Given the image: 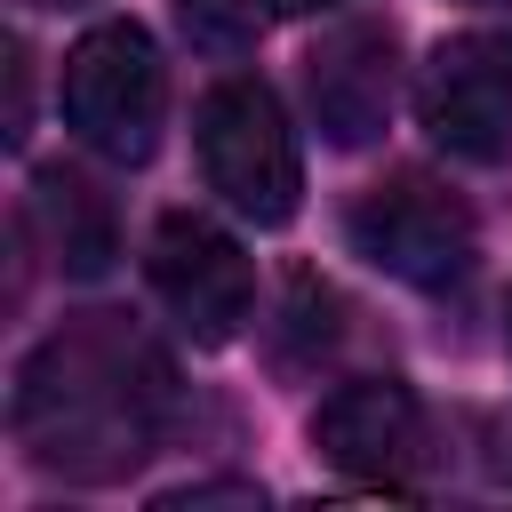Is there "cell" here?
I'll return each mask as SVG.
<instances>
[{"instance_id": "obj_1", "label": "cell", "mask_w": 512, "mask_h": 512, "mask_svg": "<svg viewBox=\"0 0 512 512\" xmlns=\"http://www.w3.org/2000/svg\"><path fill=\"white\" fill-rule=\"evenodd\" d=\"M168 408H176V384L152 336L128 328V312H80L24 352L8 424L24 464H40L48 480L112 488L160 448Z\"/></svg>"}, {"instance_id": "obj_2", "label": "cell", "mask_w": 512, "mask_h": 512, "mask_svg": "<svg viewBox=\"0 0 512 512\" xmlns=\"http://www.w3.org/2000/svg\"><path fill=\"white\" fill-rule=\"evenodd\" d=\"M192 152H200V176L208 192L248 216L256 232H280L296 208H304V152H296V128L280 112V96L256 80V72H224L200 112H192Z\"/></svg>"}, {"instance_id": "obj_3", "label": "cell", "mask_w": 512, "mask_h": 512, "mask_svg": "<svg viewBox=\"0 0 512 512\" xmlns=\"http://www.w3.org/2000/svg\"><path fill=\"white\" fill-rule=\"evenodd\" d=\"M56 96H64V128L88 152L136 168V160H152L160 120H168V64H160V48L136 16H112V24H88L64 48Z\"/></svg>"}, {"instance_id": "obj_4", "label": "cell", "mask_w": 512, "mask_h": 512, "mask_svg": "<svg viewBox=\"0 0 512 512\" xmlns=\"http://www.w3.org/2000/svg\"><path fill=\"white\" fill-rule=\"evenodd\" d=\"M344 232H352V256H368L376 272H392L408 288L464 280L472 272V248H480L472 208L448 184H432V176H384V184H368L352 200Z\"/></svg>"}, {"instance_id": "obj_5", "label": "cell", "mask_w": 512, "mask_h": 512, "mask_svg": "<svg viewBox=\"0 0 512 512\" xmlns=\"http://www.w3.org/2000/svg\"><path fill=\"white\" fill-rule=\"evenodd\" d=\"M144 280L160 296V312L192 336V344H232L256 312V272H248V248L192 216V208H168L152 224V248H144Z\"/></svg>"}, {"instance_id": "obj_6", "label": "cell", "mask_w": 512, "mask_h": 512, "mask_svg": "<svg viewBox=\"0 0 512 512\" xmlns=\"http://www.w3.org/2000/svg\"><path fill=\"white\" fill-rule=\"evenodd\" d=\"M304 104H312V128L336 152L376 144L392 128V104H400V32L384 16L328 24L304 56Z\"/></svg>"}, {"instance_id": "obj_7", "label": "cell", "mask_w": 512, "mask_h": 512, "mask_svg": "<svg viewBox=\"0 0 512 512\" xmlns=\"http://www.w3.org/2000/svg\"><path fill=\"white\" fill-rule=\"evenodd\" d=\"M416 120L456 160H504L512 152V40L456 32L416 72Z\"/></svg>"}, {"instance_id": "obj_8", "label": "cell", "mask_w": 512, "mask_h": 512, "mask_svg": "<svg viewBox=\"0 0 512 512\" xmlns=\"http://www.w3.org/2000/svg\"><path fill=\"white\" fill-rule=\"evenodd\" d=\"M312 448L352 480L400 488L408 464L424 456V408L400 376H352L312 408Z\"/></svg>"}, {"instance_id": "obj_9", "label": "cell", "mask_w": 512, "mask_h": 512, "mask_svg": "<svg viewBox=\"0 0 512 512\" xmlns=\"http://www.w3.org/2000/svg\"><path fill=\"white\" fill-rule=\"evenodd\" d=\"M32 216H40V240H48V256L72 272V280H96L104 264H112V200L80 176V168H40V184H32Z\"/></svg>"}, {"instance_id": "obj_10", "label": "cell", "mask_w": 512, "mask_h": 512, "mask_svg": "<svg viewBox=\"0 0 512 512\" xmlns=\"http://www.w3.org/2000/svg\"><path fill=\"white\" fill-rule=\"evenodd\" d=\"M176 16H184V32H192L200 48H240L248 24H256L240 0H176Z\"/></svg>"}, {"instance_id": "obj_11", "label": "cell", "mask_w": 512, "mask_h": 512, "mask_svg": "<svg viewBox=\"0 0 512 512\" xmlns=\"http://www.w3.org/2000/svg\"><path fill=\"white\" fill-rule=\"evenodd\" d=\"M160 504H168V512H184V504H264V488H240V480H232V488H176V496H160Z\"/></svg>"}, {"instance_id": "obj_12", "label": "cell", "mask_w": 512, "mask_h": 512, "mask_svg": "<svg viewBox=\"0 0 512 512\" xmlns=\"http://www.w3.org/2000/svg\"><path fill=\"white\" fill-rule=\"evenodd\" d=\"M280 16H320V8H344V0H272Z\"/></svg>"}, {"instance_id": "obj_13", "label": "cell", "mask_w": 512, "mask_h": 512, "mask_svg": "<svg viewBox=\"0 0 512 512\" xmlns=\"http://www.w3.org/2000/svg\"><path fill=\"white\" fill-rule=\"evenodd\" d=\"M48 8H80V0H48Z\"/></svg>"}, {"instance_id": "obj_14", "label": "cell", "mask_w": 512, "mask_h": 512, "mask_svg": "<svg viewBox=\"0 0 512 512\" xmlns=\"http://www.w3.org/2000/svg\"><path fill=\"white\" fill-rule=\"evenodd\" d=\"M504 336H512V320H504Z\"/></svg>"}]
</instances>
